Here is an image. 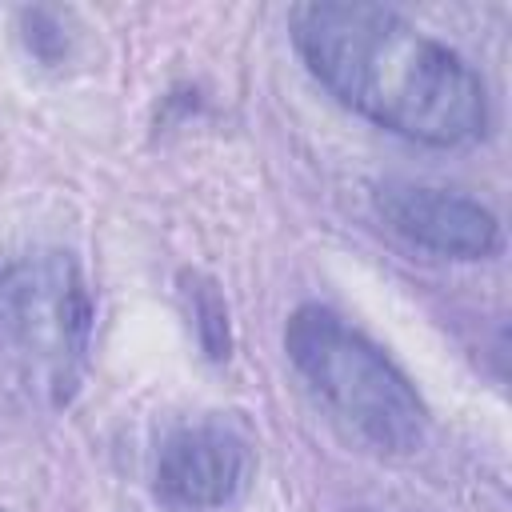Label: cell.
Wrapping results in <instances>:
<instances>
[{
    "label": "cell",
    "instance_id": "4",
    "mask_svg": "<svg viewBox=\"0 0 512 512\" xmlns=\"http://www.w3.org/2000/svg\"><path fill=\"white\" fill-rule=\"evenodd\" d=\"M252 468V444L240 428L224 420H192L160 440L152 484L176 512H216L244 496Z\"/></svg>",
    "mask_w": 512,
    "mask_h": 512
},
{
    "label": "cell",
    "instance_id": "3",
    "mask_svg": "<svg viewBox=\"0 0 512 512\" xmlns=\"http://www.w3.org/2000/svg\"><path fill=\"white\" fill-rule=\"evenodd\" d=\"M284 352L320 404L368 448L408 456L424 444L428 408L416 384L332 308L300 304L284 324Z\"/></svg>",
    "mask_w": 512,
    "mask_h": 512
},
{
    "label": "cell",
    "instance_id": "5",
    "mask_svg": "<svg viewBox=\"0 0 512 512\" xmlns=\"http://www.w3.org/2000/svg\"><path fill=\"white\" fill-rule=\"evenodd\" d=\"M380 220L404 236L408 244L448 256V260H488L500 252V220L472 196L416 184V180H388L376 188Z\"/></svg>",
    "mask_w": 512,
    "mask_h": 512
},
{
    "label": "cell",
    "instance_id": "6",
    "mask_svg": "<svg viewBox=\"0 0 512 512\" xmlns=\"http://www.w3.org/2000/svg\"><path fill=\"white\" fill-rule=\"evenodd\" d=\"M184 296H188V308H192V320H196V332H200V344L212 360L228 356V308L216 292L212 280L204 276H184Z\"/></svg>",
    "mask_w": 512,
    "mask_h": 512
},
{
    "label": "cell",
    "instance_id": "2",
    "mask_svg": "<svg viewBox=\"0 0 512 512\" xmlns=\"http://www.w3.org/2000/svg\"><path fill=\"white\" fill-rule=\"evenodd\" d=\"M96 300L68 252H24L0 268V380L60 408L84 380Z\"/></svg>",
    "mask_w": 512,
    "mask_h": 512
},
{
    "label": "cell",
    "instance_id": "1",
    "mask_svg": "<svg viewBox=\"0 0 512 512\" xmlns=\"http://www.w3.org/2000/svg\"><path fill=\"white\" fill-rule=\"evenodd\" d=\"M308 72L356 116L428 148L484 136L488 96L472 64L400 12L360 0H312L288 12Z\"/></svg>",
    "mask_w": 512,
    "mask_h": 512
}]
</instances>
